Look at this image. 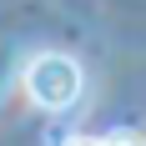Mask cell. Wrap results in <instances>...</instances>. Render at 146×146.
I'll return each instance as SVG.
<instances>
[{"label": "cell", "mask_w": 146, "mask_h": 146, "mask_svg": "<svg viewBox=\"0 0 146 146\" xmlns=\"http://www.w3.org/2000/svg\"><path fill=\"white\" fill-rule=\"evenodd\" d=\"M81 86H86V76H81V66H76V56H66V50H45V56H35L25 66L30 101L40 106V111H50V116L71 111V106L81 101Z\"/></svg>", "instance_id": "cell-1"}, {"label": "cell", "mask_w": 146, "mask_h": 146, "mask_svg": "<svg viewBox=\"0 0 146 146\" xmlns=\"http://www.w3.org/2000/svg\"><path fill=\"white\" fill-rule=\"evenodd\" d=\"M66 146H141L131 131H111V136H71Z\"/></svg>", "instance_id": "cell-2"}]
</instances>
